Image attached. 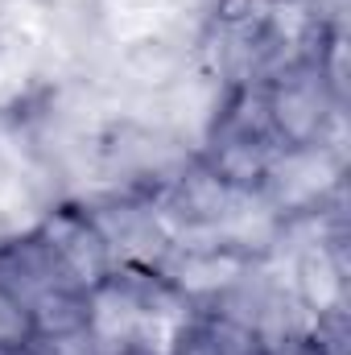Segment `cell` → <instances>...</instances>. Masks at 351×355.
<instances>
[{
  "mask_svg": "<svg viewBox=\"0 0 351 355\" xmlns=\"http://www.w3.org/2000/svg\"><path fill=\"white\" fill-rule=\"evenodd\" d=\"M0 355H33V343H29V347H12V352H0Z\"/></svg>",
  "mask_w": 351,
  "mask_h": 355,
  "instance_id": "cell-2",
  "label": "cell"
},
{
  "mask_svg": "<svg viewBox=\"0 0 351 355\" xmlns=\"http://www.w3.org/2000/svg\"><path fill=\"white\" fill-rule=\"evenodd\" d=\"M29 343H37L29 297H21V289L8 277H0V352L29 347Z\"/></svg>",
  "mask_w": 351,
  "mask_h": 355,
  "instance_id": "cell-1",
  "label": "cell"
}]
</instances>
